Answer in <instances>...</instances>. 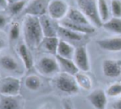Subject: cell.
Here are the masks:
<instances>
[{"mask_svg":"<svg viewBox=\"0 0 121 109\" xmlns=\"http://www.w3.org/2000/svg\"><path fill=\"white\" fill-rule=\"evenodd\" d=\"M23 34L25 43L30 49L37 48L41 45L45 36L39 17L26 15L23 21Z\"/></svg>","mask_w":121,"mask_h":109,"instance_id":"6da1fadb","label":"cell"},{"mask_svg":"<svg viewBox=\"0 0 121 109\" xmlns=\"http://www.w3.org/2000/svg\"><path fill=\"white\" fill-rule=\"evenodd\" d=\"M78 7L86 18L97 27H102L103 23L99 14L97 0H76Z\"/></svg>","mask_w":121,"mask_h":109,"instance_id":"7a4b0ae2","label":"cell"},{"mask_svg":"<svg viewBox=\"0 0 121 109\" xmlns=\"http://www.w3.org/2000/svg\"><path fill=\"white\" fill-rule=\"evenodd\" d=\"M55 84L59 90L68 94L78 93L79 86L75 79V76L65 72H62L56 77Z\"/></svg>","mask_w":121,"mask_h":109,"instance_id":"3957f363","label":"cell"},{"mask_svg":"<svg viewBox=\"0 0 121 109\" xmlns=\"http://www.w3.org/2000/svg\"><path fill=\"white\" fill-rule=\"evenodd\" d=\"M21 89V80L15 77L0 78V94L3 96H17Z\"/></svg>","mask_w":121,"mask_h":109,"instance_id":"277c9868","label":"cell"},{"mask_svg":"<svg viewBox=\"0 0 121 109\" xmlns=\"http://www.w3.org/2000/svg\"><path fill=\"white\" fill-rule=\"evenodd\" d=\"M36 68L43 75H51L60 71V66L57 59L51 56H43L36 64Z\"/></svg>","mask_w":121,"mask_h":109,"instance_id":"5b68a950","label":"cell"},{"mask_svg":"<svg viewBox=\"0 0 121 109\" xmlns=\"http://www.w3.org/2000/svg\"><path fill=\"white\" fill-rule=\"evenodd\" d=\"M69 10V5L64 0H51L48 6L49 16L54 20L64 19Z\"/></svg>","mask_w":121,"mask_h":109,"instance_id":"8992f818","label":"cell"},{"mask_svg":"<svg viewBox=\"0 0 121 109\" xmlns=\"http://www.w3.org/2000/svg\"><path fill=\"white\" fill-rule=\"evenodd\" d=\"M51 0H32L26 5L22 15H32V16L40 17L45 15L48 12V6Z\"/></svg>","mask_w":121,"mask_h":109,"instance_id":"52a82bcc","label":"cell"},{"mask_svg":"<svg viewBox=\"0 0 121 109\" xmlns=\"http://www.w3.org/2000/svg\"><path fill=\"white\" fill-rule=\"evenodd\" d=\"M73 60L80 71L87 72L90 70L89 57L86 47L85 45H80L75 49Z\"/></svg>","mask_w":121,"mask_h":109,"instance_id":"ba28073f","label":"cell"},{"mask_svg":"<svg viewBox=\"0 0 121 109\" xmlns=\"http://www.w3.org/2000/svg\"><path fill=\"white\" fill-rule=\"evenodd\" d=\"M87 100L96 109H105L107 104L106 92L101 88H97L86 96Z\"/></svg>","mask_w":121,"mask_h":109,"instance_id":"9c48e42d","label":"cell"},{"mask_svg":"<svg viewBox=\"0 0 121 109\" xmlns=\"http://www.w3.org/2000/svg\"><path fill=\"white\" fill-rule=\"evenodd\" d=\"M102 70L106 77H119L121 74V60L105 59L102 63Z\"/></svg>","mask_w":121,"mask_h":109,"instance_id":"30bf717a","label":"cell"},{"mask_svg":"<svg viewBox=\"0 0 121 109\" xmlns=\"http://www.w3.org/2000/svg\"><path fill=\"white\" fill-rule=\"evenodd\" d=\"M17 51L19 55L20 59H22L25 68L27 70H30L33 69L34 66V59L32 57L31 52L30 50V48L27 46L26 43H20L17 46Z\"/></svg>","mask_w":121,"mask_h":109,"instance_id":"8fae6325","label":"cell"},{"mask_svg":"<svg viewBox=\"0 0 121 109\" xmlns=\"http://www.w3.org/2000/svg\"><path fill=\"white\" fill-rule=\"evenodd\" d=\"M98 45L102 50L111 52L121 51V37H110L97 41Z\"/></svg>","mask_w":121,"mask_h":109,"instance_id":"7c38bea8","label":"cell"},{"mask_svg":"<svg viewBox=\"0 0 121 109\" xmlns=\"http://www.w3.org/2000/svg\"><path fill=\"white\" fill-rule=\"evenodd\" d=\"M59 25L64 27H67L69 29H71V30L81 34H91L93 32H95V28L93 27H91V25H90V26L82 25L79 24V23H73V22L69 20L68 18H65V19L64 18V19L60 20Z\"/></svg>","mask_w":121,"mask_h":109,"instance_id":"4fadbf2b","label":"cell"},{"mask_svg":"<svg viewBox=\"0 0 121 109\" xmlns=\"http://www.w3.org/2000/svg\"><path fill=\"white\" fill-rule=\"evenodd\" d=\"M55 57L59 64L60 69H62L63 72L68 73V74H70L72 75H75L77 73H78L80 71L78 66L75 64L74 60H73L72 59L62 57V56L59 55V54H56Z\"/></svg>","mask_w":121,"mask_h":109,"instance_id":"5bb4252c","label":"cell"},{"mask_svg":"<svg viewBox=\"0 0 121 109\" xmlns=\"http://www.w3.org/2000/svg\"><path fill=\"white\" fill-rule=\"evenodd\" d=\"M40 18V24H41L42 30L45 37H52V36H57V30L53 25L52 22L50 20V17L47 16L46 14L42 15L39 17Z\"/></svg>","mask_w":121,"mask_h":109,"instance_id":"9a60e30c","label":"cell"},{"mask_svg":"<svg viewBox=\"0 0 121 109\" xmlns=\"http://www.w3.org/2000/svg\"><path fill=\"white\" fill-rule=\"evenodd\" d=\"M69 20L73 22V23H79L82 25H86V26H90V21L86 16L81 11L80 9H77V8H70L69 10V13L67 14V18Z\"/></svg>","mask_w":121,"mask_h":109,"instance_id":"2e32d148","label":"cell"},{"mask_svg":"<svg viewBox=\"0 0 121 109\" xmlns=\"http://www.w3.org/2000/svg\"><path fill=\"white\" fill-rule=\"evenodd\" d=\"M57 32L61 37L69 41H78L82 40L83 38V34L76 32L74 31L71 30V29H69L67 27L61 26V25L57 26Z\"/></svg>","mask_w":121,"mask_h":109,"instance_id":"e0dca14e","label":"cell"},{"mask_svg":"<svg viewBox=\"0 0 121 109\" xmlns=\"http://www.w3.org/2000/svg\"><path fill=\"white\" fill-rule=\"evenodd\" d=\"M0 65L3 69L8 72H17L19 70L17 61L10 55H3L0 57Z\"/></svg>","mask_w":121,"mask_h":109,"instance_id":"ac0fdd59","label":"cell"},{"mask_svg":"<svg viewBox=\"0 0 121 109\" xmlns=\"http://www.w3.org/2000/svg\"><path fill=\"white\" fill-rule=\"evenodd\" d=\"M75 49L73 45L68 43L66 41L59 40V46L57 50V54L62 56V57L69 58V59H73Z\"/></svg>","mask_w":121,"mask_h":109,"instance_id":"d6986e66","label":"cell"},{"mask_svg":"<svg viewBox=\"0 0 121 109\" xmlns=\"http://www.w3.org/2000/svg\"><path fill=\"white\" fill-rule=\"evenodd\" d=\"M0 109H20V103L15 96L0 97Z\"/></svg>","mask_w":121,"mask_h":109,"instance_id":"ffe728a7","label":"cell"},{"mask_svg":"<svg viewBox=\"0 0 121 109\" xmlns=\"http://www.w3.org/2000/svg\"><path fill=\"white\" fill-rule=\"evenodd\" d=\"M59 39L58 36H52V37H45L42 41L41 45H43L44 48L51 54H57V50L59 46Z\"/></svg>","mask_w":121,"mask_h":109,"instance_id":"44dd1931","label":"cell"},{"mask_svg":"<svg viewBox=\"0 0 121 109\" xmlns=\"http://www.w3.org/2000/svg\"><path fill=\"white\" fill-rule=\"evenodd\" d=\"M102 27L115 34H121V18L113 17L108 21L103 23Z\"/></svg>","mask_w":121,"mask_h":109,"instance_id":"7402d4cb","label":"cell"},{"mask_svg":"<svg viewBox=\"0 0 121 109\" xmlns=\"http://www.w3.org/2000/svg\"><path fill=\"white\" fill-rule=\"evenodd\" d=\"M75 79L78 83V86L80 88H83L85 90H90L91 88V80L88 75L82 72V71H79L75 74Z\"/></svg>","mask_w":121,"mask_h":109,"instance_id":"603a6c76","label":"cell"},{"mask_svg":"<svg viewBox=\"0 0 121 109\" xmlns=\"http://www.w3.org/2000/svg\"><path fill=\"white\" fill-rule=\"evenodd\" d=\"M27 2H28V0H18V1L11 3V4H8V11L13 16L19 14L24 11L25 8L27 5Z\"/></svg>","mask_w":121,"mask_h":109,"instance_id":"cb8c5ba5","label":"cell"},{"mask_svg":"<svg viewBox=\"0 0 121 109\" xmlns=\"http://www.w3.org/2000/svg\"><path fill=\"white\" fill-rule=\"evenodd\" d=\"M99 14L102 23L108 21L110 19V9L106 0H97Z\"/></svg>","mask_w":121,"mask_h":109,"instance_id":"d4e9b609","label":"cell"},{"mask_svg":"<svg viewBox=\"0 0 121 109\" xmlns=\"http://www.w3.org/2000/svg\"><path fill=\"white\" fill-rule=\"evenodd\" d=\"M25 85L30 91H37L41 86V81L36 75H29L25 80Z\"/></svg>","mask_w":121,"mask_h":109,"instance_id":"484cf974","label":"cell"},{"mask_svg":"<svg viewBox=\"0 0 121 109\" xmlns=\"http://www.w3.org/2000/svg\"><path fill=\"white\" fill-rule=\"evenodd\" d=\"M20 32H21L20 24L17 22H13L9 30V39L11 41H17L20 36Z\"/></svg>","mask_w":121,"mask_h":109,"instance_id":"4316f807","label":"cell"},{"mask_svg":"<svg viewBox=\"0 0 121 109\" xmlns=\"http://www.w3.org/2000/svg\"><path fill=\"white\" fill-rule=\"evenodd\" d=\"M106 94L109 97H117L121 95V83H115L111 84L107 88Z\"/></svg>","mask_w":121,"mask_h":109,"instance_id":"83f0119b","label":"cell"},{"mask_svg":"<svg viewBox=\"0 0 121 109\" xmlns=\"http://www.w3.org/2000/svg\"><path fill=\"white\" fill-rule=\"evenodd\" d=\"M111 13L115 18H121V1L120 0H111L110 3Z\"/></svg>","mask_w":121,"mask_h":109,"instance_id":"f1b7e54d","label":"cell"},{"mask_svg":"<svg viewBox=\"0 0 121 109\" xmlns=\"http://www.w3.org/2000/svg\"><path fill=\"white\" fill-rule=\"evenodd\" d=\"M7 46V40L6 37L0 33V50Z\"/></svg>","mask_w":121,"mask_h":109,"instance_id":"f546056e","label":"cell"},{"mask_svg":"<svg viewBox=\"0 0 121 109\" xmlns=\"http://www.w3.org/2000/svg\"><path fill=\"white\" fill-rule=\"evenodd\" d=\"M7 24V18L3 14H0V28H3Z\"/></svg>","mask_w":121,"mask_h":109,"instance_id":"4dcf8cb0","label":"cell"},{"mask_svg":"<svg viewBox=\"0 0 121 109\" xmlns=\"http://www.w3.org/2000/svg\"><path fill=\"white\" fill-rule=\"evenodd\" d=\"M63 107H64V109H73L72 105L70 104V103L68 102L67 100H64L63 102Z\"/></svg>","mask_w":121,"mask_h":109,"instance_id":"1f68e13d","label":"cell"},{"mask_svg":"<svg viewBox=\"0 0 121 109\" xmlns=\"http://www.w3.org/2000/svg\"><path fill=\"white\" fill-rule=\"evenodd\" d=\"M113 108L115 109H121V98L113 103Z\"/></svg>","mask_w":121,"mask_h":109,"instance_id":"d6a6232c","label":"cell"},{"mask_svg":"<svg viewBox=\"0 0 121 109\" xmlns=\"http://www.w3.org/2000/svg\"><path fill=\"white\" fill-rule=\"evenodd\" d=\"M8 3L7 0H0V8H8Z\"/></svg>","mask_w":121,"mask_h":109,"instance_id":"836d02e7","label":"cell"},{"mask_svg":"<svg viewBox=\"0 0 121 109\" xmlns=\"http://www.w3.org/2000/svg\"><path fill=\"white\" fill-rule=\"evenodd\" d=\"M39 109H54V108H53L52 105L49 104V103H46V104L42 105V106L40 107Z\"/></svg>","mask_w":121,"mask_h":109,"instance_id":"e575fe53","label":"cell"},{"mask_svg":"<svg viewBox=\"0 0 121 109\" xmlns=\"http://www.w3.org/2000/svg\"><path fill=\"white\" fill-rule=\"evenodd\" d=\"M7 1H8V4H11V3H14V2H16V1H18V0H7Z\"/></svg>","mask_w":121,"mask_h":109,"instance_id":"d590c367","label":"cell"},{"mask_svg":"<svg viewBox=\"0 0 121 109\" xmlns=\"http://www.w3.org/2000/svg\"><path fill=\"white\" fill-rule=\"evenodd\" d=\"M0 78H1V77H0Z\"/></svg>","mask_w":121,"mask_h":109,"instance_id":"8d00e7d4","label":"cell"}]
</instances>
